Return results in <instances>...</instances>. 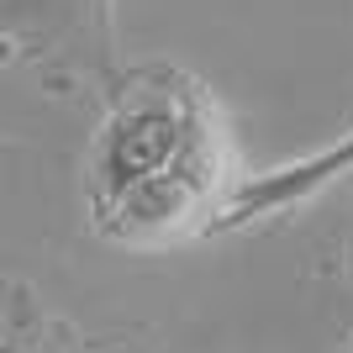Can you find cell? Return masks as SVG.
<instances>
[{
    "instance_id": "obj_1",
    "label": "cell",
    "mask_w": 353,
    "mask_h": 353,
    "mask_svg": "<svg viewBox=\"0 0 353 353\" xmlns=\"http://www.w3.org/2000/svg\"><path fill=\"white\" fill-rule=\"evenodd\" d=\"M190 153V111L174 105L169 95H143V101L121 105L117 121L105 127L101 148V190L111 201L132 195L137 185L159 179Z\"/></svg>"
}]
</instances>
